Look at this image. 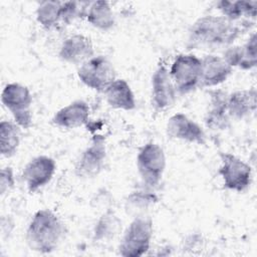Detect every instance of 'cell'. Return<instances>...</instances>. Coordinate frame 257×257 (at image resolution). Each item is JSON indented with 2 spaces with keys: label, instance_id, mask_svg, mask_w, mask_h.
<instances>
[{
  "label": "cell",
  "instance_id": "obj_9",
  "mask_svg": "<svg viewBox=\"0 0 257 257\" xmlns=\"http://www.w3.org/2000/svg\"><path fill=\"white\" fill-rule=\"evenodd\" d=\"M105 139L96 135L77 158L74 164V174L81 179H91L100 174L106 162Z\"/></svg>",
  "mask_w": 257,
  "mask_h": 257
},
{
  "label": "cell",
  "instance_id": "obj_15",
  "mask_svg": "<svg viewBox=\"0 0 257 257\" xmlns=\"http://www.w3.org/2000/svg\"><path fill=\"white\" fill-rule=\"evenodd\" d=\"M90 107L82 99L74 100L58 109L52 116V123L58 127L73 130L88 122Z\"/></svg>",
  "mask_w": 257,
  "mask_h": 257
},
{
  "label": "cell",
  "instance_id": "obj_13",
  "mask_svg": "<svg viewBox=\"0 0 257 257\" xmlns=\"http://www.w3.org/2000/svg\"><path fill=\"white\" fill-rule=\"evenodd\" d=\"M58 56L64 62L80 66L94 56L93 44L90 38L83 34H72L61 43Z\"/></svg>",
  "mask_w": 257,
  "mask_h": 257
},
{
  "label": "cell",
  "instance_id": "obj_26",
  "mask_svg": "<svg viewBox=\"0 0 257 257\" xmlns=\"http://www.w3.org/2000/svg\"><path fill=\"white\" fill-rule=\"evenodd\" d=\"M89 3L76 1L62 2L60 8V24L69 25L81 15L85 16Z\"/></svg>",
  "mask_w": 257,
  "mask_h": 257
},
{
  "label": "cell",
  "instance_id": "obj_7",
  "mask_svg": "<svg viewBox=\"0 0 257 257\" xmlns=\"http://www.w3.org/2000/svg\"><path fill=\"white\" fill-rule=\"evenodd\" d=\"M79 80L88 88L104 92L116 79L114 66L104 55H94L77 69Z\"/></svg>",
  "mask_w": 257,
  "mask_h": 257
},
{
  "label": "cell",
  "instance_id": "obj_6",
  "mask_svg": "<svg viewBox=\"0 0 257 257\" xmlns=\"http://www.w3.org/2000/svg\"><path fill=\"white\" fill-rule=\"evenodd\" d=\"M1 101L11 112L13 121L21 128H29L32 125V95L27 86L17 82L6 84L1 92Z\"/></svg>",
  "mask_w": 257,
  "mask_h": 257
},
{
  "label": "cell",
  "instance_id": "obj_24",
  "mask_svg": "<svg viewBox=\"0 0 257 257\" xmlns=\"http://www.w3.org/2000/svg\"><path fill=\"white\" fill-rule=\"evenodd\" d=\"M121 229V221L111 211L103 213L96 221L93 228V240L108 242L112 240Z\"/></svg>",
  "mask_w": 257,
  "mask_h": 257
},
{
  "label": "cell",
  "instance_id": "obj_22",
  "mask_svg": "<svg viewBox=\"0 0 257 257\" xmlns=\"http://www.w3.org/2000/svg\"><path fill=\"white\" fill-rule=\"evenodd\" d=\"M20 128L12 120H2L0 122V153L2 157L10 158L17 153L21 141Z\"/></svg>",
  "mask_w": 257,
  "mask_h": 257
},
{
  "label": "cell",
  "instance_id": "obj_18",
  "mask_svg": "<svg viewBox=\"0 0 257 257\" xmlns=\"http://www.w3.org/2000/svg\"><path fill=\"white\" fill-rule=\"evenodd\" d=\"M256 97L257 92L254 87L228 93L227 107L230 118L239 120L250 116L256 109Z\"/></svg>",
  "mask_w": 257,
  "mask_h": 257
},
{
  "label": "cell",
  "instance_id": "obj_16",
  "mask_svg": "<svg viewBox=\"0 0 257 257\" xmlns=\"http://www.w3.org/2000/svg\"><path fill=\"white\" fill-rule=\"evenodd\" d=\"M201 83L200 86L214 87L225 82L231 75L233 68L226 60L217 54H207L201 58Z\"/></svg>",
  "mask_w": 257,
  "mask_h": 257
},
{
  "label": "cell",
  "instance_id": "obj_27",
  "mask_svg": "<svg viewBox=\"0 0 257 257\" xmlns=\"http://www.w3.org/2000/svg\"><path fill=\"white\" fill-rule=\"evenodd\" d=\"M15 184V178L13 174V170L11 167H5L1 170L0 177V193L1 195H5L11 189H13Z\"/></svg>",
  "mask_w": 257,
  "mask_h": 257
},
{
  "label": "cell",
  "instance_id": "obj_12",
  "mask_svg": "<svg viewBox=\"0 0 257 257\" xmlns=\"http://www.w3.org/2000/svg\"><path fill=\"white\" fill-rule=\"evenodd\" d=\"M166 132L170 138L190 144L206 143V134L201 125L183 112L175 113L168 119Z\"/></svg>",
  "mask_w": 257,
  "mask_h": 257
},
{
  "label": "cell",
  "instance_id": "obj_25",
  "mask_svg": "<svg viewBox=\"0 0 257 257\" xmlns=\"http://www.w3.org/2000/svg\"><path fill=\"white\" fill-rule=\"evenodd\" d=\"M60 1H42L36 9V20L44 29H52L60 24Z\"/></svg>",
  "mask_w": 257,
  "mask_h": 257
},
{
  "label": "cell",
  "instance_id": "obj_2",
  "mask_svg": "<svg viewBox=\"0 0 257 257\" xmlns=\"http://www.w3.org/2000/svg\"><path fill=\"white\" fill-rule=\"evenodd\" d=\"M64 232V224L53 211L40 209L34 213L27 226L25 240L32 251L48 254L59 246Z\"/></svg>",
  "mask_w": 257,
  "mask_h": 257
},
{
  "label": "cell",
  "instance_id": "obj_23",
  "mask_svg": "<svg viewBox=\"0 0 257 257\" xmlns=\"http://www.w3.org/2000/svg\"><path fill=\"white\" fill-rule=\"evenodd\" d=\"M150 189L152 188L146 187V190H137L127 196L125 210L128 214H132L135 217L145 216L144 214L157 203L158 197L154 192L150 191Z\"/></svg>",
  "mask_w": 257,
  "mask_h": 257
},
{
  "label": "cell",
  "instance_id": "obj_17",
  "mask_svg": "<svg viewBox=\"0 0 257 257\" xmlns=\"http://www.w3.org/2000/svg\"><path fill=\"white\" fill-rule=\"evenodd\" d=\"M232 67H238L242 70H249L256 66V33L253 32L247 41L242 45H231L226 48L222 56Z\"/></svg>",
  "mask_w": 257,
  "mask_h": 257
},
{
  "label": "cell",
  "instance_id": "obj_4",
  "mask_svg": "<svg viewBox=\"0 0 257 257\" xmlns=\"http://www.w3.org/2000/svg\"><path fill=\"white\" fill-rule=\"evenodd\" d=\"M201 68V58L193 53H181L175 57L169 72L177 93L188 94L200 86Z\"/></svg>",
  "mask_w": 257,
  "mask_h": 257
},
{
  "label": "cell",
  "instance_id": "obj_1",
  "mask_svg": "<svg viewBox=\"0 0 257 257\" xmlns=\"http://www.w3.org/2000/svg\"><path fill=\"white\" fill-rule=\"evenodd\" d=\"M243 28L236 22L216 15L199 17L188 30L187 46L190 49L216 51L226 49L240 37Z\"/></svg>",
  "mask_w": 257,
  "mask_h": 257
},
{
  "label": "cell",
  "instance_id": "obj_19",
  "mask_svg": "<svg viewBox=\"0 0 257 257\" xmlns=\"http://www.w3.org/2000/svg\"><path fill=\"white\" fill-rule=\"evenodd\" d=\"M107 104L115 109L133 110L136 108V97L131 85L122 78H116L104 91Z\"/></svg>",
  "mask_w": 257,
  "mask_h": 257
},
{
  "label": "cell",
  "instance_id": "obj_14",
  "mask_svg": "<svg viewBox=\"0 0 257 257\" xmlns=\"http://www.w3.org/2000/svg\"><path fill=\"white\" fill-rule=\"evenodd\" d=\"M209 107L206 111L204 121L210 130L224 131L230 124L227 99L228 93L221 89H213L209 92Z\"/></svg>",
  "mask_w": 257,
  "mask_h": 257
},
{
  "label": "cell",
  "instance_id": "obj_8",
  "mask_svg": "<svg viewBox=\"0 0 257 257\" xmlns=\"http://www.w3.org/2000/svg\"><path fill=\"white\" fill-rule=\"evenodd\" d=\"M220 158L219 175L222 178L224 187L238 193L246 191L252 183L251 167L230 153H221Z\"/></svg>",
  "mask_w": 257,
  "mask_h": 257
},
{
  "label": "cell",
  "instance_id": "obj_10",
  "mask_svg": "<svg viewBox=\"0 0 257 257\" xmlns=\"http://www.w3.org/2000/svg\"><path fill=\"white\" fill-rule=\"evenodd\" d=\"M56 171L55 161L48 156H37L31 159L24 167L22 179L27 190L34 193L46 186Z\"/></svg>",
  "mask_w": 257,
  "mask_h": 257
},
{
  "label": "cell",
  "instance_id": "obj_21",
  "mask_svg": "<svg viewBox=\"0 0 257 257\" xmlns=\"http://www.w3.org/2000/svg\"><path fill=\"white\" fill-rule=\"evenodd\" d=\"M85 17L91 26L102 31L111 29L115 23L114 14L110 4L103 0L90 2Z\"/></svg>",
  "mask_w": 257,
  "mask_h": 257
},
{
  "label": "cell",
  "instance_id": "obj_20",
  "mask_svg": "<svg viewBox=\"0 0 257 257\" xmlns=\"http://www.w3.org/2000/svg\"><path fill=\"white\" fill-rule=\"evenodd\" d=\"M217 9L222 13L223 17L232 22H237L242 17L255 19L257 14V1L221 0L217 2Z\"/></svg>",
  "mask_w": 257,
  "mask_h": 257
},
{
  "label": "cell",
  "instance_id": "obj_5",
  "mask_svg": "<svg viewBox=\"0 0 257 257\" xmlns=\"http://www.w3.org/2000/svg\"><path fill=\"white\" fill-rule=\"evenodd\" d=\"M166 166L165 152L158 144L149 142L140 149L137 156V169L146 187L153 189L161 183Z\"/></svg>",
  "mask_w": 257,
  "mask_h": 257
},
{
  "label": "cell",
  "instance_id": "obj_11",
  "mask_svg": "<svg viewBox=\"0 0 257 257\" xmlns=\"http://www.w3.org/2000/svg\"><path fill=\"white\" fill-rule=\"evenodd\" d=\"M177 90L168 67L160 63L152 76V104L157 110H165L176 101Z\"/></svg>",
  "mask_w": 257,
  "mask_h": 257
},
{
  "label": "cell",
  "instance_id": "obj_3",
  "mask_svg": "<svg viewBox=\"0 0 257 257\" xmlns=\"http://www.w3.org/2000/svg\"><path fill=\"white\" fill-rule=\"evenodd\" d=\"M153 231V222L150 218L135 217L122 234L118 253L123 257H140L147 254L151 246Z\"/></svg>",
  "mask_w": 257,
  "mask_h": 257
}]
</instances>
